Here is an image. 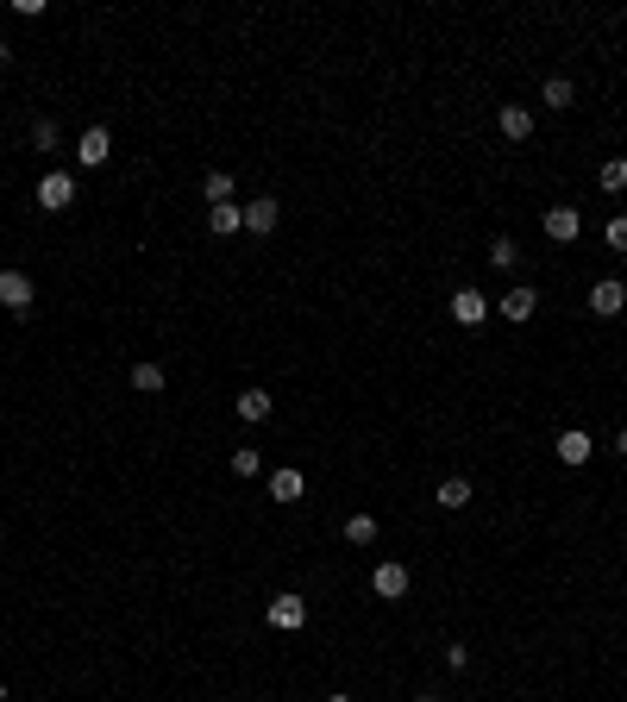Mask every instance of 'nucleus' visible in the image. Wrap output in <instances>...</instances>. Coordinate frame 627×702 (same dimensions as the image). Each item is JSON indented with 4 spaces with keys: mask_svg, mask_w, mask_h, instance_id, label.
<instances>
[{
    "mask_svg": "<svg viewBox=\"0 0 627 702\" xmlns=\"http://www.w3.org/2000/svg\"><path fill=\"white\" fill-rule=\"evenodd\" d=\"M414 590V577H408V565H396V558H383L377 571H370V596H383V602H402Z\"/></svg>",
    "mask_w": 627,
    "mask_h": 702,
    "instance_id": "3",
    "label": "nucleus"
},
{
    "mask_svg": "<svg viewBox=\"0 0 627 702\" xmlns=\"http://www.w3.org/2000/svg\"><path fill=\"white\" fill-rule=\"evenodd\" d=\"M446 308H452V320H458V326H483V320L496 314V301L483 295V289H471V283H464V289L446 301Z\"/></svg>",
    "mask_w": 627,
    "mask_h": 702,
    "instance_id": "4",
    "label": "nucleus"
},
{
    "mask_svg": "<svg viewBox=\"0 0 627 702\" xmlns=\"http://www.w3.org/2000/svg\"><path fill=\"white\" fill-rule=\"evenodd\" d=\"M32 301H38V289H32V276H26V270H0V308H7L13 320H26V314H32Z\"/></svg>",
    "mask_w": 627,
    "mask_h": 702,
    "instance_id": "1",
    "label": "nucleus"
},
{
    "mask_svg": "<svg viewBox=\"0 0 627 702\" xmlns=\"http://www.w3.org/2000/svg\"><path fill=\"white\" fill-rule=\"evenodd\" d=\"M0 702H7V684H0Z\"/></svg>",
    "mask_w": 627,
    "mask_h": 702,
    "instance_id": "29",
    "label": "nucleus"
},
{
    "mask_svg": "<svg viewBox=\"0 0 627 702\" xmlns=\"http://www.w3.org/2000/svg\"><path fill=\"white\" fill-rule=\"evenodd\" d=\"M32 145L38 151H57V120H32Z\"/></svg>",
    "mask_w": 627,
    "mask_h": 702,
    "instance_id": "25",
    "label": "nucleus"
},
{
    "mask_svg": "<svg viewBox=\"0 0 627 702\" xmlns=\"http://www.w3.org/2000/svg\"><path fill=\"white\" fill-rule=\"evenodd\" d=\"M496 126H502V138H508V145H527V138H533V113H527L521 101H508V107L496 113Z\"/></svg>",
    "mask_w": 627,
    "mask_h": 702,
    "instance_id": "10",
    "label": "nucleus"
},
{
    "mask_svg": "<svg viewBox=\"0 0 627 702\" xmlns=\"http://www.w3.org/2000/svg\"><path fill=\"white\" fill-rule=\"evenodd\" d=\"M540 101H546V107H559V113H565V107H577V88H571L565 76H546V88H540Z\"/></svg>",
    "mask_w": 627,
    "mask_h": 702,
    "instance_id": "21",
    "label": "nucleus"
},
{
    "mask_svg": "<svg viewBox=\"0 0 627 702\" xmlns=\"http://www.w3.org/2000/svg\"><path fill=\"white\" fill-rule=\"evenodd\" d=\"M327 702H352V696H327Z\"/></svg>",
    "mask_w": 627,
    "mask_h": 702,
    "instance_id": "28",
    "label": "nucleus"
},
{
    "mask_svg": "<svg viewBox=\"0 0 627 702\" xmlns=\"http://www.w3.org/2000/svg\"><path fill=\"white\" fill-rule=\"evenodd\" d=\"M232 170H207V182H201V195H207V207H220V201H232Z\"/></svg>",
    "mask_w": 627,
    "mask_h": 702,
    "instance_id": "18",
    "label": "nucleus"
},
{
    "mask_svg": "<svg viewBox=\"0 0 627 702\" xmlns=\"http://www.w3.org/2000/svg\"><path fill=\"white\" fill-rule=\"evenodd\" d=\"M596 182H602V195H627V157H609L596 170Z\"/></svg>",
    "mask_w": 627,
    "mask_h": 702,
    "instance_id": "19",
    "label": "nucleus"
},
{
    "mask_svg": "<svg viewBox=\"0 0 627 702\" xmlns=\"http://www.w3.org/2000/svg\"><path fill=\"white\" fill-rule=\"evenodd\" d=\"M615 452H621V458H627V427H621V433H615Z\"/></svg>",
    "mask_w": 627,
    "mask_h": 702,
    "instance_id": "26",
    "label": "nucleus"
},
{
    "mask_svg": "<svg viewBox=\"0 0 627 702\" xmlns=\"http://www.w3.org/2000/svg\"><path fill=\"white\" fill-rule=\"evenodd\" d=\"M38 207H44V214H63V207H76V176H69V170H51V176L38 182Z\"/></svg>",
    "mask_w": 627,
    "mask_h": 702,
    "instance_id": "5",
    "label": "nucleus"
},
{
    "mask_svg": "<svg viewBox=\"0 0 627 702\" xmlns=\"http://www.w3.org/2000/svg\"><path fill=\"white\" fill-rule=\"evenodd\" d=\"M602 245H609L615 257H627V214H609V226H602Z\"/></svg>",
    "mask_w": 627,
    "mask_h": 702,
    "instance_id": "24",
    "label": "nucleus"
},
{
    "mask_svg": "<svg viewBox=\"0 0 627 702\" xmlns=\"http://www.w3.org/2000/svg\"><path fill=\"white\" fill-rule=\"evenodd\" d=\"M546 239L552 245H577L584 239V214H577V207H546Z\"/></svg>",
    "mask_w": 627,
    "mask_h": 702,
    "instance_id": "9",
    "label": "nucleus"
},
{
    "mask_svg": "<svg viewBox=\"0 0 627 702\" xmlns=\"http://www.w3.org/2000/svg\"><path fill=\"white\" fill-rule=\"evenodd\" d=\"M207 232H214V239H232V232H245V207H239V201L207 207Z\"/></svg>",
    "mask_w": 627,
    "mask_h": 702,
    "instance_id": "12",
    "label": "nucleus"
},
{
    "mask_svg": "<svg viewBox=\"0 0 627 702\" xmlns=\"http://www.w3.org/2000/svg\"><path fill=\"white\" fill-rule=\"evenodd\" d=\"M107 157H113V132H107V126H88V132L76 138V163H82V170H101Z\"/></svg>",
    "mask_w": 627,
    "mask_h": 702,
    "instance_id": "8",
    "label": "nucleus"
},
{
    "mask_svg": "<svg viewBox=\"0 0 627 702\" xmlns=\"http://www.w3.org/2000/svg\"><path fill=\"white\" fill-rule=\"evenodd\" d=\"M264 621L276 627V634H295V627H308V596H295V590H283V596H270V608H264Z\"/></svg>",
    "mask_w": 627,
    "mask_h": 702,
    "instance_id": "2",
    "label": "nucleus"
},
{
    "mask_svg": "<svg viewBox=\"0 0 627 702\" xmlns=\"http://www.w3.org/2000/svg\"><path fill=\"white\" fill-rule=\"evenodd\" d=\"M377 514H352V521H345V540H352V546H377Z\"/></svg>",
    "mask_w": 627,
    "mask_h": 702,
    "instance_id": "20",
    "label": "nucleus"
},
{
    "mask_svg": "<svg viewBox=\"0 0 627 702\" xmlns=\"http://www.w3.org/2000/svg\"><path fill=\"white\" fill-rule=\"evenodd\" d=\"M414 702H433V696H414Z\"/></svg>",
    "mask_w": 627,
    "mask_h": 702,
    "instance_id": "30",
    "label": "nucleus"
},
{
    "mask_svg": "<svg viewBox=\"0 0 627 702\" xmlns=\"http://www.w3.org/2000/svg\"><path fill=\"white\" fill-rule=\"evenodd\" d=\"M264 471V452L258 446H232V477H258Z\"/></svg>",
    "mask_w": 627,
    "mask_h": 702,
    "instance_id": "23",
    "label": "nucleus"
},
{
    "mask_svg": "<svg viewBox=\"0 0 627 702\" xmlns=\"http://www.w3.org/2000/svg\"><path fill=\"white\" fill-rule=\"evenodd\" d=\"M483 257H490V270H502V276H515V270H521V257H527V251H521L515 239H496V245H490V251H483Z\"/></svg>",
    "mask_w": 627,
    "mask_h": 702,
    "instance_id": "16",
    "label": "nucleus"
},
{
    "mask_svg": "<svg viewBox=\"0 0 627 702\" xmlns=\"http://www.w3.org/2000/svg\"><path fill=\"white\" fill-rule=\"evenodd\" d=\"M276 220H283V201H276V195L245 201V232H276Z\"/></svg>",
    "mask_w": 627,
    "mask_h": 702,
    "instance_id": "11",
    "label": "nucleus"
},
{
    "mask_svg": "<svg viewBox=\"0 0 627 702\" xmlns=\"http://www.w3.org/2000/svg\"><path fill=\"white\" fill-rule=\"evenodd\" d=\"M132 389H138V395H157V389H164V364H151V358L132 364Z\"/></svg>",
    "mask_w": 627,
    "mask_h": 702,
    "instance_id": "22",
    "label": "nucleus"
},
{
    "mask_svg": "<svg viewBox=\"0 0 627 702\" xmlns=\"http://www.w3.org/2000/svg\"><path fill=\"white\" fill-rule=\"evenodd\" d=\"M496 314L508 320V326H521V320H533L540 314V289H527V283H515L508 295H496Z\"/></svg>",
    "mask_w": 627,
    "mask_h": 702,
    "instance_id": "6",
    "label": "nucleus"
},
{
    "mask_svg": "<svg viewBox=\"0 0 627 702\" xmlns=\"http://www.w3.org/2000/svg\"><path fill=\"white\" fill-rule=\"evenodd\" d=\"M559 458L571 464V471H577V464H590L596 458V439L584 433V427H571V433H559Z\"/></svg>",
    "mask_w": 627,
    "mask_h": 702,
    "instance_id": "14",
    "label": "nucleus"
},
{
    "mask_svg": "<svg viewBox=\"0 0 627 702\" xmlns=\"http://www.w3.org/2000/svg\"><path fill=\"white\" fill-rule=\"evenodd\" d=\"M433 502H439V508H452V514H458V508H471V477H446V483L433 489Z\"/></svg>",
    "mask_w": 627,
    "mask_h": 702,
    "instance_id": "15",
    "label": "nucleus"
},
{
    "mask_svg": "<svg viewBox=\"0 0 627 702\" xmlns=\"http://www.w3.org/2000/svg\"><path fill=\"white\" fill-rule=\"evenodd\" d=\"M301 471H270V502H301Z\"/></svg>",
    "mask_w": 627,
    "mask_h": 702,
    "instance_id": "17",
    "label": "nucleus"
},
{
    "mask_svg": "<svg viewBox=\"0 0 627 702\" xmlns=\"http://www.w3.org/2000/svg\"><path fill=\"white\" fill-rule=\"evenodd\" d=\"M232 414H239L245 427H258V420H270V414H276V402H270L264 389H239V402H232Z\"/></svg>",
    "mask_w": 627,
    "mask_h": 702,
    "instance_id": "13",
    "label": "nucleus"
},
{
    "mask_svg": "<svg viewBox=\"0 0 627 702\" xmlns=\"http://www.w3.org/2000/svg\"><path fill=\"white\" fill-rule=\"evenodd\" d=\"M590 314H596V320H621V314H627V283L602 276V283L590 289Z\"/></svg>",
    "mask_w": 627,
    "mask_h": 702,
    "instance_id": "7",
    "label": "nucleus"
},
{
    "mask_svg": "<svg viewBox=\"0 0 627 702\" xmlns=\"http://www.w3.org/2000/svg\"><path fill=\"white\" fill-rule=\"evenodd\" d=\"M7 57H13V51H7V38H0V69H7Z\"/></svg>",
    "mask_w": 627,
    "mask_h": 702,
    "instance_id": "27",
    "label": "nucleus"
}]
</instances>
